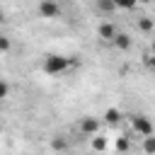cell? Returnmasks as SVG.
Segmentation results:
<instances>
[{
    "instance_id": "cell-1",
    "label": "cell",
    "mask_w": 155,
    "mask_h": 155,
    "mask_svg": "<svg viewBox=\"0 0 155 155\" xmlns=\"http://www.w3.org/2000/svg\"><path fill=\"white\" fill-rule=\"evenodd\" d=\"M68 68H70V58H65L61 53H48L41 63V70L46 75H63Z\"/></svg>"
},
{
    "instance_id": "cell-2",
    "label": "cell",
    "mask_w": 155,
    "mask_h": 155,
    "mask_svg": "<svg viewBox=\"0 0 155 155\" xmlns=\"http://www.w3.org/2000/svg\"><path fill=\"white\" fill-rule=\"evenodd\" d=\"M99 128H102V119H97V116H92V114H85V116L78 121V133H80V136L92 138V136L99 133Z\"/></svg>"
},
{
    "instance_id": "cell-3",
    "label": "cell",
    "mask_w": 155,
    "mask_h": 155,
    "mask_svg": "<svg viewBox=\"0 0 155 155\" xmlns=\"http://www.w3.org/2000/svg\"><path fill=\"white\" fill-rule=\"evenodd\" d=\"M131 128L138 133V136H153L155 133V126H153V121L145 116V114H136V116H131Z\"/></svg>"
},
{
    "instance_id": "cell-4",
    "label": "cell",
    "mask_w": 155,
    "mask_h": 155,
    "mask_svg": "<svg viewBox=\"0 0 155 155\" xmlns=\"http://www.w3.org/2000/svg\"><path fill=\"white\" fill-rule=\"evenodd\" d=\"M36 12L44 19H53V17L61 15V5H58V0H41L39 7H36Z\"/></svg>"
},
{
    "instance_id": "cell-5",
    "label": "cell",
    "mask_w": 155,
    "mask_h": 155,
    "mask_svg": "<svg viewBox=\"0 0 155 155\" xmlns=\"http://www.w3.org/2000/svg\"><path fill=\"white\" fill-rule=\"evenodd\" d=\"M116 31H119L116 22H102V24L97 27V36H99L102 41H109V44H111V39L116 36Z\"/></svg>"
},
{
    "instance_id": "cell-6",
    "label": "cell",
    "mask_w": 155,
    "mask_h": 155,
    "mask_svg": "<svg viewBox=\"0 0 155 155\" xmlns=\"http://www.w3.org/2000/svg\"><path fill=\"white\" fill-rule=\"evenodd\" d=\"M111 44H114L119 51H128V48L133 46V39H131L126 31H116V36L111 39Z\"/></svg>"
},
{
    "instance_id": "cell-7",
    "label": "cell",
    "mask_w": 155,
    "mask_h": 155,
    "mask_svg": "<svg viewBox=\"0 0 155 155\" xmlns=\"http://www.w3.org/2000/svg\"><path fill=\"white\" fill-rule=\"evenodd\" d=\"M121 116H124V114H121L116 107H109V109L104 111V124H107V126H119V124H121Z\"/></svg>"
},
{
    "instance_id": "cell-8",
    "label": "cell",
    "mask_w": 155,
    "mask_h": 155,
    "mask_svg": "<svg viewBox=\"0 0 155 155\" xmlns=\"http://www.w3.org/2000/svg\"><path fill=\"white\" fill-rule=\"evenodd\" d=\"M94 7L102 12V15H111L114 10H116V5H114V0H94Z\"/></svg>"
},
{
    "instance_id": "cell-9",
    "label": "cell",
    "mask_w": 155,
    "mask_h": 155,
    "mask_svg": "<svg viewBox=\"0 0 155 155\" xmlns=\"http://www.w3.org/2000/svg\"><path fill=\"white\" fill-rule=\"evenodd\" d=\"M138 29H140L143 34L155 31V19H153V17H140V19H138Z\"/></svg>"
},
{
    "instance_id": "cell-10",
    "label": "cell",
    "mask_w": 155,
    "mask_h": 155,
    "mask_svg": "<svg viewBox=\"0 0 155 155\" xmlns=\"http://www.w3.org/2000/svg\"><path fill=\"white\" fill-rule=\"evenodd\" d=\"M140 148H143V153H145V155H155V133H153V136H145Z\"/></svg>"
},
{
    "instance_id": "cell-11",
    "label": "cell",
    "mask_w": 155,
    "mask_h": 155,
    "mask_svg": "<svg viewBox=\"0 0 155 155\" xmlns=\"http://www.w3.org/2000/svg\"><path fill=\"white\" fill-rule=\"evenodd\" d=\"M51 148L58 150V153H63V150L68 148V140H65L63 136H53V138H51Z\"/></svg>"
},
{
    "instance_id": "cell-12",
    "label": "cell",
    "mask_w": 155,
    "mask_h": 155,
    "mask_svg": "<svg viewBox=\"0 0 155 155\" xmlns=\"http://www.w3.org/2000/svg\"><path fill=\"white\" fill-rule=\"evenodd\" d=\"M92 148H94V150H104V148H107V138L99 136V133L92 136Z\"/></svg>"
},
{
    "instance_id": "cell-13",
    "label": "cell",
    "mask_w": 155,
    "mask_h": 155,
    "mask_svg": "<svg viewBox=\"0 0 155 155\" xmlns=\"http://www.w3.org/2000/svg\"><path fill=\"white\" fill-rule=\"evenodd\" d=\"M114 5H116L119 10H133V7L138 5V0H114Z\"/></svg>"
},
{
    "instance_id": "cell-14",
    "label": "cell",
    "mask_w": 155,
    "mask_h": 155,
    "mask_svg": "<svg viewBox=\"0 0 155 155\" xmlns=\"http://www.w3.org/2000/svg\"><path fill=\"white\" fill-rule=\"evenodd\" d=\"M116 150H119V153H126V150H128V138H126V136L116 138Z\"/></svg>"
},
{
    "instance_id": "cell-15",
    "label": "cell",
    "mask_w": 155,
    "mask_h": 155,
    "mask_svg": "<svg viewBox=\"0 0 155 155\" xmlns=\"http://www.w3.org/2000/svg\"><path fill=\"white\" fill-rule=\"evenodd\" d=\"M12 48V44H10V39L5 36V34H0V53H7Z\"/></svg>"
},
{
    "instance_id": "cell-16",
    "label": "cell",
    "mask_w": 155,
    "mask_h": 155,
    "mask_svg": "<svg viewBox=\"0 0 155 155\" xmlns=\"http://www.w3.org/2000/svg\"><path fill=\"white\" fill-rule=\"evenodd\" d=\"M7 94H10V85H7V82L0 78V99H5Z\"/></svg>"
},
{
    "instance_id": "cell-17",
    "label": "cell",
    "mask_w": 155,
    "mask_h": 155,
    "mask_svg": "<svg viewBox=\"0 0 155 155\" xmlns=\"http://www.w3.org/2000/svg\"><path fill=\"white\" fill-rule=\"evenodd\" d=\"M145 65L155 73V53H148V56H145Z\"/></svg>"
},
{
    "instance_id": "cell-18",
    "label": "cell",
    "mask_w": 155,
    "mask_h": 155,
    "mask_svg": "<svg viewBox=\"0 0 155 155\" xmlns=\"http://www.w3.org/2000/svg\"><path fill=\"white\" fill-rule=\"evenodd\" d=\"M2 22H5V12L0 10V24H2Z\"/></svg>"
},
{
    "instance_id": "cell-19",
    "label": "cell",
    "mask_w": 155,
    "mask_h": 155,
    "mask_svg": "<svg viewBox=\"0 0 155 155\" xmlns=\"http://www.w3.org/2000/svg\"><path fill=\"white\" fill-rule=\"evenodd\" d=\"M0 128H2V126H0Z\"/></svg>"
}]
</instances>
